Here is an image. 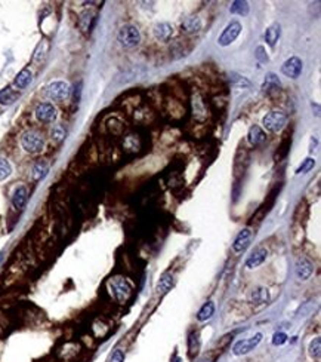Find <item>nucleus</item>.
I'll return each instance as SVG.
<instances>
[{"mask_svg": "<svg viewBox=\"0 0 321 362\" xmlns=\"http://www.w3.org/2000/svg\"><path fill=\"white\" fill-rule=\"evenodd\" d=\"M267 257H268V251H267V248L259 247V248H256V250L247 257V260H246V267H247V269H256V267H259V266L267 260Z\"/></svg>", "mask_w": 321, "mask_h": 362, "instance_id": "nucleus-12", "label": "nucleus"}, {"mask_svg": "<svg viewBox=\"0 0 321 362\" xmlns=\"http://www.w3.org/2000/svg\"><path fill=\"white\" fill-rule=\"evenodd\" d=\"M287 123V114L283 113V111H271L268 113L267 116H264L262 119V125L267 131H271V132H279L281 131Z\"/></svg>", "mask_w": 321, "mask_h": 362, "instance_id": "nucleus-5", "label": "nucleus"}, {"mask_svg": "<svg viewBox=\"0 0 321 362\" xmlns=\"http://www.w3.org/2000/svg\"><path fill=\"white\" fill-rule=\"evenodd\" d=\"M71 89H70V85L64 80H55V82H50L46 89H44V94L49 100L52 101H64L68 98Z\"/></svg>", "mask_w": 321, "mask_h": 362, "instance_id": "nucleus-4", "label": "nucleus"}, {"mask_svg": "<svg viewBox=\"0 0 321 362\" xmlns=\"http://www.w3.org/2000/svg\"><path fill=\"white\" fill-rule=\"evenodd\" d=\"M92 16H93V15H92L89 10H86V12H83V13L80 15V27L83 28V31H87V30L90 28V21H93Z\"/></svg>", "mask_w": 321, "mask_h": 362, "instance_id": "nucleus-30", "label": "nucleus"}, {"mask_svg": "<svg viewBox=\"0 0 321 362\" xmlns=\"http://www.w3.org/2000/svg\"><path fill=\"white\" fill-rule=\"evenodd\" d=\"M296 276L302 281H307L308 278H311V275L314 273V264L311 260H308L307 257H299L296 261Z\"/></svg>", "mask_w": 321, "mask_h": 362, "instance_id": "nucleus-10", "label": "nucleus"}, {"mask_svg": "<svg viewBox=\"0 0 321 362\" xmlns=\"http://www.w3.org/2000/svg\"><path fill=\"white\" fill-rule=\"evenodd\" d=\"M255 56H256V59L261 61V62H267V61H268V53L265 52V48H264V46H258V48H256V51H255Z\"/></svg>", "mask_w": 321, "mask_h": 362, "instance_id": "nucleus-33", "label": "nucleus"}, {"mask_svg": "<svg viewBox=\"0 0 321 362\" xmlns=\"http://www.w3.org/2000/svg\"><path fill=\"white\" fill-rule=\"evenodd\" d=\"M117 39L124 48H135L141 43V31L132 24H124L117 34Z\"/></svg>", "mask_w": 321, "mask_h": 362, "instance_id": "nucleus-3", "label": "nucleus"}, {"mask_svg": "<svg viewBox=\"0 0 321 362\" xmlns=\"http://www.w3.org/2000/svg\"><path fill=\"white\" fill-rule=\"evenodd\" d=\"M47 171H49L47 163H44V162H39V163H36L34 168H33V178L39 181V180H41V178L47 174Z\"/></svg>", "mask_w": 321, "mask_h": 362, "instance_id": "nucleus-25", "label": "nucleus"}, {"mask_svg": "<svg viewBox=\"0 0 321 362\" xmlns=\"http://www.w3.org/2000/svg\"><path fill=\"white\" fill-rule=\"evenodd\" d=\"M34 116L39 122L41 123H52L56 120L58 117V110L55 108L53 104L50 103H40L37 107H36V111H34Z\"/></svg>", "mask_w": 321, "mask_h": 362, "instance_id": "nucleus-7", "label": "nucleus"}, {"mask_svg": "<svg viewBox=\"0 0 321 362\" xmlns=\"http://www.w3.org/2000/svg\"><path fill=\"white\" fill-rule=\"evenodd\" d=\"M31 80H33V73H31L28 68H24V70H21V71L18 73V76L15 77V80H13V86H15L16 89H25V88L31 83Z\"/></svg>", "mask_w": 321, "mask_h": 362, "instance_id": "nucleus-17", "label": "nucleus"}, {"mask_svg": "<svg viewBox=\"0 0 321 362\" xmlns=\"http://www.w3.org/2000/svg\"><path fill=\"white\" fill-rule=\"evenodd\" d=\"M16 98H18V94L10 86H6L0 91V104H3V105H10L12 103H15Z\"/></svg>", "mask_w": 321, "mask_h": 362, "instance_id": "nucleus-23", "label": "nucleus"}, {"mask_svg": "<svg viewBox=\"0 0 321 362\" xmlns=\"http://www.w3.org/2000/svg\"><path fill=\"white\" fill-rule=\"evenodd\" d=\"M188 343H190V357L194 358V355L199 354V334L193 333V334L190 336Z\"/></svg>", "mask_w": 321, "mask_h": 362, "instance_id": "nucleus-29", "label": "nucleus"}, {"mask_svg": "<svg viewBox=\"0 0 321 362\" xmlns=\"http://www.w3.org/2000/svg\"><path fill=\"white\" fill-rule=\"evenodd\" d=\"M268 300H270V293L267 288H255L249 296V302L252 305H264L268 303Z\"/></svg>", "mask_w": 321, "mask_h": 362, "instance_id": "nucleus-19", "label": "nucleus"}, {"mask_svg": "<svg viewBox=\"0 0 321 362\" xmlns=\"http://www.w3.org/2000/svg\"><path fill=\"white\" fill-rule=\"evenodd\" d=\"M153 33H154V37L157 40L167 42L172 37V34H173V27L169 22H159V24H156Z\"/></svg>", "mask_w": 321, "mask_h": 362, "instance_id": "nucleus-13", "label": "nucleus"}, {"mask_svg": "<svg viewBox=\"0 0 321 362\" xmlns=\"http://www.w3.org/2000/svg\"><path fill=\"white\" fill-rule=\"evenodd\" d=\"M262 334L258 333L255 334L253 337H249V339H244V340H239L234 346H233V354L236 357H243V355H247L250 354L261 342H262Z\"/></svg>", "mask_w": 321, "mask_h": 362, "instance_id": "nucleus-6", "label": "nucleus"}, {"mask_svg": "<svg viewBox=\"0 0 321 362\" xmlns=\"http://www.w3.org/2000/svg\"><path fill=\"white\" fill-rule=\"evenodd\" d=\"M173 284H175L173 275H172L170 272H164V273L160 276L159 282H157V287H156L157 294H166V293H169V291L172 290Z\"/></svg>", "mask_w": 321, "mask_h": 362, "instance_id": "nucleus-15", "label": "nucleus"}, {"mask_svg": "<svg viewBox=\"0 0 321 362\" xmlns=\"http://www.w3.org/2000/svg\"><path fill=\"white\" fill-rule=\"evenodd\" d=\"M201 25L203 24L199 16H190L182 22L181 27H182V31H185V33H196V31L201 30Z\"/></svg>", "mask_w": 321, "mask_h": 362, "instance_id": "nucleus-20", "label": "nucleus"}, {"mask_svg": "<svg viewBox=\"0 0 321 362\" xmlns=\"http://www.w3.org/2000/svg\"><path fill=\"white\" fill-rule=\"evenodd\" d=\"M123 361H124V352L120 351V349L114 351L113 355H111L110 360H108V362H123Z\"/></svg>", "mask_w": 321, "mask_h": 362, "instance_id": "nucleus-34", "label": "nucleus"}, {"mask_svg": "<svg viewBox=\"0 0 321 362\" xmlns=\"http://www.w3.org/2000/svg\"><path fill=\"white\" fill-rule=\"evenodd\" d=\"M241 33V24L239 21H231L222 31V34L218 39L219 46H228L233 42H236V39L240 36Z\"/></svg>", "mask_w": 321, "mask_h": 362, "instance_id": "nucleus-8", "label": "nucleus"}, {"mask_svg": "<svg viewBox=\"0 0 321 362\" xmlns=\"http://www.w3.org/2000/svg\"><path fill=\"white\" fill-rule=\"evenodd\" d=\"M310 357L311 358H314V360H320V355H321V339L320 337H316L313 342H311V345H310Z\"/></svg>", "mask_w": 321, "mask_h": 362, "instance_id": "nucleus-26", "label": "nucleus"}, {"mask_svg": "<svg viewBox=\"0 0 321 362\" xmlns=\"http://www.w3.org/2000/svg\"><path fill=\"white\" fill-rule=\"evenodd\" d=\"M213 313H215V305H213V302H207V303H204V305L201 306V309L199 310V313H197V319H199L200 322H204V321L210 319V318L213 316Z\"/></svg>", "mask_w": 321, "mask_h": 362, "instance_id": "nucleus-22", "label": "nucleus"}, {"mask_svg": "<svg viewBox=\"0 0 321 362\" xmlns=\"http://www.w3.org/2000/svg\"><path fill=\"white\" fill-rule=\"evenodd\" d=\"M314 166H316V160H314L313 157H307L305 160H302V163H301V166L296 169V172H298V174H305V172H310Z\"/></svg>", "mask_w": 321, "mask_h": 362, "instance_id": "nucleus-28", "label": "nucleus"}, {"mask_svg": "<svg viewBox=\"0 0 321 362\" xmlns=\"http://www.w3.org/2000/svg\"><path fill=\"white\" fill-rule=\"evenodd\" d=\"M280 88H281V82H280L279 76L274 73H267L265 80L262 83V91L264 92H273V91H279Z\"/></svg>", "mask_w": 321, "mask_h": 362, "instance_id": "nucleus-18", "label": "nucleus"}, {"mask_svg": "<svg viewBox=\"0 0 321 362\" xmlns=\"http://www.w3.org/2000/svg\"><path fill=\"white\" fill-rule=\"evenodd\" d=\"M65 134H67V131H65V128L62 125H56L52 129V138L55 141H62L65 138Z\"/></svg>", "mask_w": 321, "mask_h": 362, "instance_id": "nucleus-31", "label": "nucleus"}, {"mask_svg": "<svg viewBox=\"0 0 321 362\" xmlns=\"http://www.w3.org/2000/svg\"><path fill=\"white\" fill-rule=\"evenodd\" d=\"M230 12L234 13V15L246 16V15L249 13V3H247V1H243V0H236V1L231 3Z\"/></svg>", "mask_w": 321, "mask_h": 362, "instance_id": "nucleus-24", "label": "nucleus"}, {"mask_svg": "<svg viewBox=\"0 0 321 362\" xmlns=\"http://www.w3.org/2000/svg\"><path fill=\"white\" fill-rule=\"evenodd\" d=\"M280 36H281V27H280V24H277V22L273 24V25H270V27L265 30V34H264L265 42H267L270 46H276V43L279 42Z\"/></svg>", "mask_w": 321, "mask_h": 362, "instance_id": "nucleus-16", "label": "nucleus"}, {"mask_svg": "<svg viewBox=\"0 0 321 362\" xmlns=\"http://www.w3.org/2000/svg\"><path fill=\"white\" fill-rule=\"evenodd\" d=\"M287 342V336L284 334V333H276L274 336H273V345L274 346H283L284 343Z\"/></svg>", "mask_w": 321, "mask_h": 362, "instance_id": "nucleus-32", "label": "nucleus"}, {"mask_svg": "<svg viewBox=\"0 0 321 362\" xmlns=\"http://www.w3.org/2000/svg\"><path fill=\"white\" fill-rule=\"evenodd\" d=\"M10 174H12V166H10V163H9L6 159L0 157V181H3V180H6L7 177H10Z\"/></svg>", "mask_w": 321, "mask_h": 362, "instance_id": "nucleus-27", "label": "nucleus"}, {"mask_svg": "<svg viewBox=\"0 0 321 362\" xmlns=\"http://www.w3.org/2000/svg\"><path fill=\"white\" fill-rule=\"evenodd\" d=\"M250 241H252V232H250V229H243L237 235V238H236V241L233 244V251L236 254L244 253L247 250V247L250 245Z\"/></svg>", "mask_w": 321, "mask_h": 362, "instance_id": "nucleus-11", "label": "nucleus"}, {"mask_svg": "<svg viewBox=\"0 0 321 362\" xmlns=\"http://www.w3.org/2000/svg\"><path fill=\"white\" fill-rule=\"evenodd\" d=\"M28 199V189L25 186H18L12 193V205L16 209H22Z\"/></svg>", "mask_w": 321, "mask_h": 362, "instance_id": "nucleus-14", "label": "nucleus"}, {"mask_svg": "<svg viewBox=\"0 0 321 362\" xmlns=\"http://www.w3.org/2000/svg\"><path fill=\"white\" fill-rule=\"evenodd\" d=\"M21 146L30 155L41 153L44 149V138L36 131H27L21 135Z\"/></svg>", "mask_w": 321, "mask_h": 362, "instance_id": "nucleus-2", "label": "nucleus"}, {"mask_svg": "<svg viewBox=\"0 0 321 362\" xmlns=\"http://www.w3.org/2000/svg\"><path fill=\"white\" fill-rule=\"evenodd\" d=\"M1 260H3V254L0 253V263H1Z\"/></svg>", "mask_w": 321, "mask_h": 362, "instance_id": "nucleus-36", "label": "nucleus"}, {"mask_svg": "<svg viewBox=\"0 0 321 362\" xmlns=\"http://www.w3.org/2000/svg\"><path fill=\"white\" fill-rule=\"evenodd\" d=\"M173 362H182V360H181V358H175V360H173Z\"/></svg>", "mask_w": 321, "mask_h": 362, "instance_id": "nucleus-35", "label": "nucleus"}, {"mask_svg": "<svg viewBox=\"0 0 321 362\" xmlns=\"http://www.w3.org/2000/svg\"><path fill=\"white\" fill-rule=\"evenodd\" d=\"M110 294L119 303H126L132 296V284L124 278H111L107 284Z\"/></svg>", "mask_w": 321, "mask_h": 362, "instance_id": "nucleus-1", "label": "nucleus"}, {"mask_svg": "<svg viewBox=\"0 0 321 362\" xmlns=\"http://www.w3.org/2000/svg\"><path fill=\"white\" fill-rule=\"evenodd\" d=\"M265 140H267V135H265V132L259 126H252L250 128V131H249V141H250V144L258 146V144L264 143Z\"/></svg>", "mask_w": 321, "mask_h": 362, "instance_id": "nucleus-21", "label": "nucleus"}, {"mask_svg": "<svg viewBox=\"0 0 321 362\" xmlns=\"http://www.w3.org/2000/svg\"><path fill=\"white\" fill-rule=\"evenodd\" d=\"M302 68H304L302 59L298 58V56H290L281 65V73L284 76L290 77V79H298L302 74Z\"/></svg>", "mask_w": 321, "mask_h": 362, "instance_id": "nucleus-9", "label": "nucleus"}]
</instances>
